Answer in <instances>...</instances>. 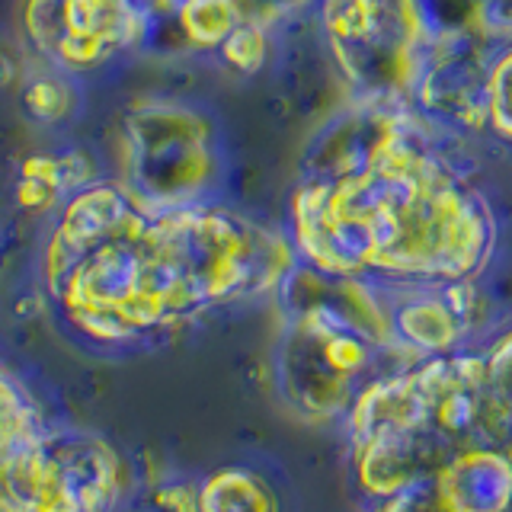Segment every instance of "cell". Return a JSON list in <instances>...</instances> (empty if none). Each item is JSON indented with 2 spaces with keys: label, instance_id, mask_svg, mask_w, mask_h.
<instances>
[{
  "label": "cell",
  "instance_id": "cell-1",
  "mask_svg": "<svg viewBox=\"0 0 512 512\" xmlns=\"http://www.w3.org/2000/svg\"><path fill=\"white\" fill-rule=\"evenodd\" d=\"M292 250L218 208H154L125 186H93L64 208L48 244V292L103 343L132 340L212 304L279 285Z\"/></svg>",
  "mask_w": 512,
  "mask_h": 512
},
{
  "label": "cell",
  "instance_id": "cell-2",
  "mask_svg": "<svg viewBox=\"0 0 512 512\" xmlns=\"http://www.w3.org/2000/svg\"><path fill=\"white\" fill-rule=\"evenodd\" d=\"M346 426L375 512H512V330L368 388Z\"/></svg>",
  "mask_w": 512,
  "mask_h": 512
},
{
  "label": "cell",
  "instance_id": "cell-3",
  "mask_svg": "<svg viewBox=\"0 0 512 512\" xmlns=\"http://www.w3.org/2000/svg\"><path fill=\"white\" fill-rule=\"evenodd\" d=\"M301 253L324 276H391L458 285L490 250L487 218L452 180L410 151L314 183L295 199Z\"/></svg>",
  "mask_w": 512,
  "mask_h": 512
},
{
  "label": "cell",
  "instance_id": "cell-4",
  "mask_svg": "<svg viewBox=\"0 0 512 512\" xmlns=\"http://www.w3.org/2000/svg\"><path fill=\"white\" fill-rule=\"evenodd\" d=\"M317 301H295L282 352L285 391L311 416L349 413L375 384L448 352L468 327L458 285L384 301L356 279L330 276Z\"/></svg>",
  "mask_w": 512,
  "mask_h": 512
},
{
  "label": "cell",
  "instance_id": "cell-5",
  "mask_svg": "<svg viewBox=\"0 0 512 512\" xmlns=\"http://www.w3.org/2000/svg\"><path fill=\"white\" fill-rule=\"evenodd\" d=\"M208 170L205 132L189 112H151L132 122V186L138 202L154 208L189 205Z\"/></svg>",
  "mask_w": 512,
  "mask_h": 512
},
{
  "label": "cell",
  "instance_id": "cell-6",
  "mask_svg": "<svg viewBox=\"0 0 512 512\" xmlns=\"http://www.w3.org/2000/svg\"><path fill=\"white\" fill-rule=\"evenodd\" d=\"M29 16H36V36L52 45L55 61L77 68L103 61L106 52L138 36L141 26V13L125 0H61V13L29 4Z\"/></svg>",
  "mask_w": 512,
  "mask_h": 512
},
{
  "label": "cell",
  "instance_id": "cell-7",
  "mask_svg": "<svg viewBox=\"0 0 512 512\" xmlns=\"http://www.w3.org/2000/svg\"><path fill=\"white\" fill-rule=\"evenodd\" d=\"M205 512H276L269 490L253 474H218L202 493Z\"/></svg>",
  "mask_w": 512,
  "mask_h": 512
},
{
  "label": "cell",
  "instance_id": "cell-8",
  "mask_svg": "<svg viewBox=\"0 0 512 512\" xmlns=\"http://www.w3.org/2000/svg\"><path fill=\"white\" fill-rule=\"evenodd\" d=\"M493 116L503 132L512 135V58L503 61L493 74Z\"/></svg>",
  "mask_w": 512,
  "mask_h": 512
}]
</instances>
